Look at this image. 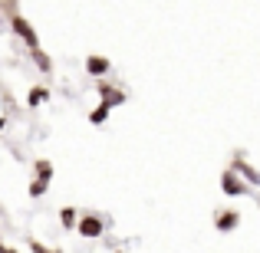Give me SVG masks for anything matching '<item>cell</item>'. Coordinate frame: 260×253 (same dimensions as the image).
I'll return each instance as SVG.
<instances>
[{"instance_id":"cell-1","label":"cell","mask_w":260,"mask_h":253,"mask_svg":"<svg viewBox=\"0 0 260 253\" xmlns=\"http://www.w3.org/2000/svg\"><path fill=\"white\" fill-rule=\"evenodd\" d=\"M10 23H13V30H17L20 37L26 40V46H30V50H40V46H37V33L30 30V23H26L23 17H10Z\"/></svg>"},{"instance_id":"cell-2","label":"cell","mask_w":260,"mask_h":253,"mask_svg":"<svg viewBox=\"0 0 260 253\" xmlns=\"http://www.w3.org/2000/svg\"><path fill=\"white\" fill-rule=\"evenodd\" d=\"M221 188H224V194H231V197H237V194H244V191H247L241 181H237V174H234V171H228V174L221 177Z\"/></svg>"},{"instance_id":"cell-3","label":"cell","mask_w":260,"mask_h":253,"mask_svg":"<svg viewBox=\"0 0 260 253\" xmlns=\"http://www.w3.org/2000/svg\"><path fill=\"white\" fill-rule=\"evenodd\" d=\"M76 230H79L83 237H99V234H102V221H99V217H83Z\"/></svg>"},{"instance_id":"cell-4","label":"cell","mask_w":260,"mask_h":253,"mask_svg":"<svg viewBox=\"0 0 260 253\" xmlns=\"http://www.w3.org/2000/svg\"><path fill=\"white\" fill-rule=\"evenodd\" d=\"M237 221H241V217H237L234 210H224V214H217V230H221V234H228V230L237 227Z\"/></svg>"},{"instance_id":"cell-5","label":"cell","mask_w":260,"mask_h":253,"mask_svg":"<svg viewBox=\"0 0 260 253\" xmlns=\"http://www.w3.org/2000/svg\"><path fill=\"white\" fill-rule=\"evenodd\" d=\"M86 69L92 73V76H106V73H109V59H102V56H89V59H86Z\"/></svg>"},{"instance_id":"cell-6","label":"cell","mask_w":260,"mask_h":253,"mask_svg":"<svg viewBox=\"0 0 260 253\" xmlns=\"http://www.w3.org/2000/svg\"><path fill=\"white\" fill-rule=\"evenodd\" d=\"M99 92H102V99H106V102H109V105H122V102H125V95H122V92H119V89H109L106 83H102V86H99Z\"/></svg>"},{"instance_id":"cell-7","label":"cell","mask_w":260,"mask_h":253,"mask_svg":"<svg viewBox=\"0 0 260 253\" xmlns=\"http://www.w3.org/2000/svg\"><path fill=\"white\" fill-rule=\"evenodd\" d=\"M237 171H244V174H247V181H250V184H260V174H257L254 168H247V165H244L241 158H237Z\"/></svg>"},{"instance_id":"cell-8","label":"cell","mask_w":260,"mask_h":253,"mask_svg":"<svg viewBox=\"0 0 260 253\" xmlns=\"http://www.w3.org/2000/svg\"><path fill=\"white\" fill-rule=\"evenodd\" d=\"M46 95H50L46 89H33V92L26 95V102H30V105H40V102H46Z\"/></svg>"},{"instance_id":"cell-9","label":"cell","mask_w":260,"mask_h":253,"mask_svg":"<svg viewBox=\"0 0 260 253\" xmlns=\"http://www.w3.org/2000/svg\"><path fill=\"white\" fill-rule=\"evenodd\" d=\"M106 112H109V102L102 99V105H99V109L92 112V122H102V119H106Z\"/></svg>"},{"instance_id":"cell-10","label":"cell","mask_w":260,"mask_h":253,"mask_svg":"<svg viewBox=\"0 0 260 253\" xmlns=\"http://www.w3.org/2000/svg\"><path fill=\"white\" fill-rule=\"evenodd\" d=\"M37 174H40V177H46V181H50V174H53L50 161H40V165H37Z\"/></svg>"},{"instance_id":"cell-11","label":"cell","mask_w":260,"mask_h":253,"mask_svg":"<svg viewBox=\"0 0 260 253\" xmlns=\"http://www.w3.org/2000/svg\"><path fill=\"white\" fill-rule=\"evenodd\" d=\"M73 221H76V210H73V207H66V210H63V224H66V227H70Z\"/></svg>"},{"instance_id":"cell-12","label":"cell","mask_w":260,"mask_h":253,"mask_svg":"<svg viewBox=\"0 0 260 253\" xmlns=\"http://www.w3.org/2000/svg\"><path fill=\"white\" fill-rule=\"evenodd\" d=\"M43 188H46V177H40V181L30 188V194H43Z\"/></svg>"}]
</instances>
